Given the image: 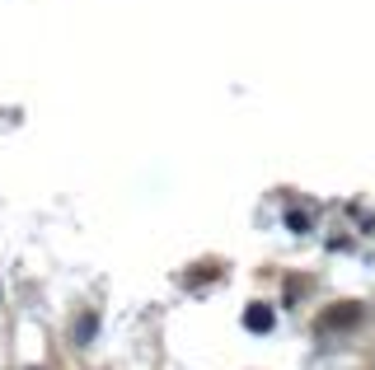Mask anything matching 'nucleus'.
I'll return each instance as SVG.
<instances>
[{"mask_svg":"<svg viewBox=\"0 0 375 370\" xmlns=\"http://www.w3.org/2000/svg\"><path fill=\"white\" fill-rule=\"evenodd\" d=\"M267 324H272V314H267L263 305H253L249 309V328H267Z\"/></svg>","mask_w":375,"mask_h":370,"instance_id":"1","label":"nucleus"}]
</instances>
